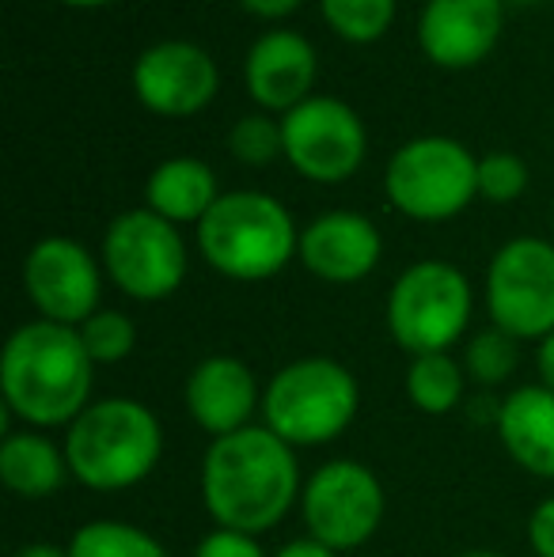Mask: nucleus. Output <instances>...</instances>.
Segmentation results:
<instances>
[{
  "label": "nucleus",
  "mask_w": 554,
  "mask_h": 557,
  "mask_svg": "<svg viewBox=\"0 0 554 557\" xmlns=\"http://www.w3.org/2000/svg\"><path fill=\"white\" fill-rule=\"evenodd\" d=\"M300 497L293 447L267 425H247L209 444L201 459V500L221 528L262 535L278 528Z\"/></svg>",
  "instance_id": "nucleus-1"
},
{
  "label": "nucleus",
  "mask_w": 554,
  "mask_h": 557,
  "mask_svg": "<svg viewBox=\"0 0 554 557\" xmlns=\"http://www.w3.org/2000/svg\"><path fill=\"white\" fill-rule=\"evenodd\" d=\"M96 360L88 357L76 326L50 319L20 326L0 357V391L8 413L35 429L73 425L91 398Z\"/></svg>",
  "instance_id": "nucleus-2"
},
{
  "label": "nucleus",
  "mask_w": 554,
  "mask_h": 557,
  "mask_svg": "<svg viewBox=\"0 0 554 557\" xmlns=\"http://www.w3.org/2000/svg\"><path fill=\"white\" fill-rule=\"evenodd\" d=\"M163 451L160 421L137 398L91 403L65 433V459L81 485L96 493L134 490L156 470Z\"/></svg>",
  "instance_id": "nucleus-3"
},
{
  "label": "nucleus",
  "mask_w": 554,
  "mask_h": 557,
  "mask_svg": "<svg viewBox=\"0 0 554 557\" xmlns=\"http://www.w3.org/2000/svg\"><path fill=\"white\" fill-rule=\"evenodd\" d=\"M198 247L221 277L267 281L285 270L288 258L300 255V232L278 198L236 190L221 194L198 224Z\"/></svg>",
  "instance_id": "nucleus-4"
},
{
  "label": "nucleus",
  "mask_w": 554,
  "mask_h": 557,
  "mask_svg": "<svg viewBox=\"0 0 554 557\" xmlns=\"http://www.w3.org/2000/svg\"><path fill=\"white\" fill-rule=\"evenodd\" d=\"M361 391L346 364L331 357H304L285 364L262 391V418L288 447L331 444L354 425Z\"/></svg>",
  "instance_id": "nucleus-5"
},
{
  "label": "nucleus",
  "mask_w": 554,
  "mask_h": 557,
  "mask_svg": "<svg viewBox=\"0 0 554 557\" xmlns=\"http://www.w3.org/2000/svg\"><path fill=\"white\" fill-rule=\"evenodd\" d=\"M384 190L410 221H452L479 198V160L452 137H415L392 156Z\"/></svg>",
  "instance_id": "nucleus-6"
},
{
  "label": "nucleus",
  "mask_w": 554,
  "mask_h": 557,
  "mask_svg": "<svg viewBox=\"0 0 554 557\" xmlns=\"http://www.w3.org/2000/svg\"><path fill=\"white\" fill-rule=\"evenodd\" d=\"M471 323V285L448 262H415L387 296V331L415 357L448 352Z\"/></svg>",
  "instance_id": "nucleus-7"
},
{
  "label": "nucleus",
  "mask_w": 554,
  "mask_h": 557,
  "mask_svg": "<svg viewBox=\"0 0 554 557\" xmlns=\"http://www.w3.org/2000/svg\"><path fill=\"white\" fill-rule=\"evenodd\" d=\"M487 304L497 331L517 342L554 334V247L520 235L494 255L487 273Z\"/></svg>",
  "instance_id": "nucleus-8"
},
{
  "label": "nucleus",
  "mask_w": 554,
  "mask_h": 557,
  "mask_svg": "<svg viewBox=\"0 0 554 557\" xmlns=\"http://www.w3.org/2000/svg\"><path fill=\"white\" fill-rule=\"evenodd\" d=\"M103 265L134 300H168L186 277V243L178 227L152 209H130L107 227Z\"/></svg>",
  "instance_id": "nucleus-9"
},
{
  "label": "nucleus",
  "mask_w": 554,
  "mask_h": 557,
  "mask_svg": "<svg viewBox=\"0 0 554 557\" xmlns=\"http://www.w3.org/2000/svg\"><path fill=\"white\" fill-rule=\"evenodd\" d=\"M300 505L311 539L331 546L334 554L357 550L384 520V485L365 462L334 459L308 478Z\"/></svg>",
  "instance_id": "nucleus-10"
},
{
  "label": "nucleus",
  "mask_w": 554,
  "mask_h": 557,
  "mask_svg": "<svg viewBox=\"0 0 554 557\" xmlns=\"http://www.w3.org/2000/svg\"><path fill=\"white\" fill-rule=\"evenodd\" d=\"M285 160L311 183H346L365 163V122L342 99L311 96L281 114Z\"/></svg>",
  "instance_id": "nucleus-11"
},
{
  "label": "nucleus",
  "mask_w": 554,
  "mask_h": 557,
  "mask_svg": "<svg viewBox=\"0 0 554 557\" xmlns=\"http://www.w3.org/2000/svg\"><path fill=\"white\" fill-rule=\"evenodd\" d=\"M23 288L38 315L61 326H81L99 311V265L88 247L65 235L35 243L23 262Z\"/></svg>",
  "instance_id": "nucleus-12"
},
{
  "label": "nucleus",
  "mask_w": 554,
  "mask_h": 557,
  "mask_svg": "<svg viewBox=\"0 0 554 557\" xmlns=\"http://www.w3.org/2000/svg\"><path fill=\"white\" fill-rule=\"evenodd\" d=\"M134 91L140 107L160 117L201 114L221 91V73L213 58L194 42H156L134 65Z\"/></svg>",
  "instance_id": "nucleus-13"
},
{
  "label": "nucleus",
  "mask_w": 554,
  "mask_h": 557,
  "mask_svg": "<svg viewBox=\"0 0 554 557\" xmlns=\"http://www.w3.org/2000/svg\"><path fill=\"white\" fill-rule=\"evenodd\" d=\"M505 23V0H426L418 46L441 69H471L494 53Z\"/></svg>",
  "instance_id": "nucleus-14"
},
{
  "label": "nucleus",
  "mask_w": 554,
  "mask_h": 557,
  "mask_svg": "<svg viewBox=\"0 0 554 557\" xmlns=\"http://www.w3.org/2000/svg\"><path fill=\"white\" fill-rule=\"evenodd\" d=\"M380 232L361 213H323L300 232V258L308 273L331 285H354L380 262Z\"/></svg>",
  "instance_id": "nucleus-15"
},
{
  "label": "nucleus",
  "mask_w": 554,
  "mask_h": 557,
  "mask_svg": "<svg viewBox=\"0 0 554 557\" xmlns=\"http://www.w3.org/2000/svg\"><path fill=\"white\" fill-rule=\"evenodd\" d=\"M259 403V383L236 357H206L186 380V410L213 441L247 429Z\"/></svg>",
  "instance_id": "nucleus-16"
},
{
  "label": "nucleus",
  "mask_w": 554,
  "mask_h": 557,
  "mask_svg": "<svg viewBox=\"0 0 554 557\" xmlns=\"http://www.w3.org/2000/svg\"><path fill=\"white\" fill-rule=\"evenodd\" d=\"M244 81L262 111L288 114L304 99H311L308 91L316 84V50L296 30H270L247 53Z\"/></svg>",
  "instance_id": "nucleus-17"
},
{
  "label": "nucleus",
  "mask_w": 554,
  "mask_h": 557,
  "mask_svg": "<svg viewBox=\"0 0 554 557\" xmlns=\"http://www.w3.org/2000/svg\"><path fill=\"white\" fill-rule=\"evenodd\" d=\"M497 436L520 470L554 478V391L543 383L513 391L497 406Z\"/></svg>",
  "instance_id": "nucleus-18"
},
{
  "label": "nucleus",
  "mask_w": 554,
  "mask_h": 557,
  "mask_svg": "<svg viewBox=\"0 0 554 557\" xmlns=\"http://www.w3.org/2000/svg\"><path fill=\"white\" fill-rule=\"evenodd\" d=\"M217 175L209 163L194 156L168 160L148 175L145 186V209L171 224H201L206 213L217 206Z\"/></svg>",
  "instance_id": "nucleus-19"
},
{
  "label": "nucleus",
  "mask_w": 554,
  "mask_h": 557,
  "mask_svg": "<svg viewBox=\"0 0 554 557\" xmlns=\"http://www.w3.org/2000/svg\"><path fill=\"white\" fill-rule=\"evenodd\" d=\"M69 459L50 436L42 433H8L0 444V478L15 497L42 500L65 485Z\"/></svg>",
  "instance_id": "nucleus-20"
},
{
  "label": "nucleus",
  "mask_w": 554,
  "mask_h": 557,
  "mask_svg": "<svg viewBox=\"0 0 554 557\" xmlns=\"http://www.w3.org/2000/svg\"><path fill=\"white\" fill-rule=\"evenodd\" d=\"M407 398L415 403V410L429 413V418H444L464 398V368L448 352L415 357L407 372Z\"/></svg>",
  "instance_id": "nucleus-21"
},
{
  "label": "nucleus",
  "mask_w": 554,
  "mask_h": 557,
  "mask_svg": "<svg viewBox=\"0 0 554 557\" xmlns=\"http://www.w3.org/2000/svg\"><path fill=\"white\" fill-rule=\"evenodd\" d=\"M69 557H168V550L134 523L96 520L73 535Z\"/></svg>",
  "instance_id": "nucleus-22"
},
{
  "label": "nucleus",
  "mask_w": 554,
  "mask_h": 557,
  "mask_svg": "<svg viewBox=\"0 0 554 557\" xmlns=\"http://www.w3.org/2000/svg\"><path fill=\"white\" fill-rule=\"evenodd\" d=\"M327 27L346 42H377L395 20V0H319Z\"/></svg>",
  "instance_id": "nucleus-23"
},
{
  "label": "nucleus",
  "mask_w": 554,
  "mask_h": 557,
  "mask_svg": "<svg viewBox=\"0 0 554 557\" xmlns=\"http://www.w3.org/2000/svg\"><path fill=\"white\" fill-rule=\"evenodd\" d=\"M517 368V337H509L505 331H482L467 342L464 352V372L471 375L482 387H497L505 383Z\"/></svg>",
  "instance_id": "nucleus-24"
},
{
  "label": "nucleus",
  "mask_w": 554,
  "mask_h": 557,
  "mask_svg": "<svg viewBox=\"0 0 554 557\" xmlns=\"http://www.w3.org/2000/svg\"><path fill=\"white\" fill-rule=\"evenodd\" d=\"M76 334H81L84 349H88V357L96 364H119L137 345L134 319L122 315V311H96L88 323L76 326Z\"/></svg>",
  "instance_id": "nucleus-25"
},
{
  "label": "nucleus",
  "mask_w": 554,
  "mask_h": 557,
  "mask_svg": "<svg viewBox=\"0 0 554 557\" xmlns=\"http://www.w3.org/2000/svg\"><path fill=\"white\" fill-rule=\"evenodd\" d=\"M229 152L247 168H267L278 156H285V140H281V122L267 114L239 117L229 133Z\"/></svg>",
  "instance_id": "nucleus-26"
},
{
  "label": "nucleus",
  "mask_w": 554,
  "mask_h": 557,
  "mask_svg": "<svg viewBox=\"0 0 554 557\" xmlns=\"http://www.w3.org/2000/svg\"><path fill=\"white\" fill-rule=\"evenodd\" d=\"M528 190V168L513 152H490L479 160V194L487 201H517Z\"/></svg>",
  "instance_id": "nucleus-27"
},
{
  "label": "nucleus",
  "mask_w": 554,
  "mask_h": 557,
  "mask_svg": "<svg viewBox=\"0 0 554 557\" xmlns=\"http://www.w3.org/2000/svg\"><path fill=\"white\" fill-rule=\"evenodd\" d=\"M194 557H267L255 535H244V531H229V528H217L209 531L206 539L198 543Z\"/></svg>",
  "instance_id": "nucleus-28"
},
{
  "label": "nucleus",
  "mask_w": 554,
  "mask_h": 557,
  "mask_svg": "<svg viewBox=\"0 0 554 557\" xmlns=\"http://www.w3.org/2000/svg\"><path fill=\"white\" fill-rule=\"evenodd\" d=\"M528 543L540 557H554V497L535 505L532 520H528Z\"/></svg>",
  "instance_id": "nucleus-29"
},
{
  "label": "nucleus",
  "mask_w": 554,
  "mask_h": 557,
  "mask_svg": "<svg viewBox=\"0 0 554 557\" xmlns=\"http://www.w3.org/2000/svg\"><path fill=\"white\" fill-rule=\"evenodd\" d=\"M239 4H244L251 15H259V20H281V15L296 12L304 0H239Z\"/></svg>",
  "instance_id": "nucleus-30"
},
{
  "label": "nucleus",
  "mask_w": 554,
  "mask_h": 557,
  "mask_svg": "<svg viewBox=\"0 0 554 557\" xmlns=\"http://www.w3.org/2000/svg\"><path fill=\"white\" fill-rule=\"evenodd\" d=\"M274 557H338L331 550V546H323L319 539H293V543H285Z\"/></svg>",
  "instance_id": "nucleus-31"
},
{
  "label": "nucleus",
  "mask_w": 554,
  "mask_h": 557,
  "mask_svg": "<svg viewBox=\"0 0 554 557\" xmlns=\"http://www.w3.org/2000/svg\"><path fill=\"white\" fill-rule=\"evenodd\" d=\"M535 368H540V380L543 387L554 391V334H547L535 349Z\"/></svg>",
  "instance_id": "nucleus-32"
},
{
  "label": "nucleus",
  "mask_w": 554,
  "mask_h": 557,
  "mask_svg": "<svg viewBox=\"0 0 554 557\" xmlns=\"http://www.w3.org/2000/svg\"><path fill=\"white\" fill-rule=\"evenodd\" d=\"M15 557H69V546L58 543H27L15 550Z\"/></svg>",
  "instance_id": "nucleus-33"
},
{
  "label": "nucleus",
  "mask_w": 554,
  "mask_h": 557,
  "mask_svg": "<svg viewBox=\"0 0 554 557\" xmlns=\"http://www.w3.org/2000/svg\"><path fill=\"white\" fill-rule=\"evenodd\" d=\"M61 4H69V8H103V4H111V0H61Z\"/></svg>",
  "instance_id": "nucleus-34"
},
{
  "label": "nucleus",
  "mask_w": 554,
  "mask_h": 557,
  "mask_svg": "<svg viewBox=\"0 0 554 557\" xmlns=\"http://www.w3.org/2000/svg\"><path fill=\"white\" fill-rule=\"evenodd\" d=\"M459 557H505V554H497V550H467V554H459Z\"/></svg>",
  "instance_id": "nucleus-35"
},
{
  "label": "nucleus",
  "mask_w": 554,
  "mask_h": 557,
  "mask_svg": "<svg viewBox=\"0 0 554 557\" xmlns=\"http://www.w3.org/2000/svg\"><path fill=\"white\" fill-rule=\"evenodd\" d=\"M513 4H535V0H513Z\"/></svg>",
  "instance_id": "nucleus-36"
}]
</instances>
